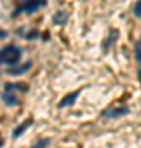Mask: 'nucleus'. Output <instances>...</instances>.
<instances>
[{"label": "nucleus", "instance_id": "5", "mask_svg": "<svg viewBox=\"0 0 141 148\" xmlns=\"http://www.w3.org/2000/svg\"><path fill=\"white\" fill-rule=\"evenodd\" d=\"M128 112V107H121V109H113V110H105L104 117H118Z\"/></svg>", "mask_w": 141, "mask_h": 148}, {"label": "nucleus", "instance_id": "4", "mask_svg": "<svg viewBox=\"0 0 141 148\" xmlns=\"http://www.w3.org/2000/svg\"><path fill=\"white\" fill-rule=\"evenodd\" d=\"M31 123H33L31 119H28V120L21 122L20 125H18V128H15V130L12 132V137H13V138H18V137L21 135V133H23V132L26 130V128H30V125H31Z\"/></svg>", "mask_w": 141, "mask_h": 148}, {"label": "nucleus", "instance_id": "10", "mask_svg": "<svg viewBox=\"0 0 141 148\" xmlns=\"http://www.w3.org/2000/svg\"><path fill=\"white\" fill-rule=\"evenodd\" d=\"M48 143H49V140H43V142H38L33 148H44V147L48 145Z\"/></svg>", "mask_w": 141, "mask_h": 148}, {"label": "nucleus", "instance_id": "12", "mask_svg": "<svg viewBox=\"0 0 141 148\" xmlns=\"http://www.w3.org/2000/svg\"><path fill=\"white\" fill-rule=\"evenodd\" d=\"M5 35H7L5 32H0V38H5Z\"/></svg>", "mask_w": 141, "mask_h": 148}, {"label": "nucleus", "instance_id": "11", "mask_svg": "<svg viewBox=\"0 0 141 148\" xmlns=\"http://www.w3.org/2000/svg\"><path fill=\"white\" fill-rule=\"evenodd\" d=\"M136 58H138V61L141 63V48L140 46L136 48Z\"/></svg>", "mask_w": 141, "mask_h": 148}, {"label": "nucleus", "instance_id": "1", "mask_svg": "<svg viewBox=\"0 0 141 148\" xmlns=\"http://www.w3.org/2000/svg\"><path fill=\"white\" fill-rule=\"evenodd\" d=\"M20 58H21V49L16 46H7L0 51V63L18 64Z\"/></svg>", "mask_w": 141, "mask_h": 148}, {"label": "nucleus", "instance_id": "7", "mask_svg": "<svg viewBox=\"0 0 141 148\" xmlns=\"http://www.w3.org/2000/svg\"><path fill=\"white\" fill-rule=\"evenodd\" d=\"M3 101H5L7 106H15L16 97H15V94H12V92H3Z\"/></svg>", "mask_w": 141, "mask_h": 148}, {"label": "nucleus", "instance_id": "9", "mask_svg": "<svg viewBox=\"0 0 141 148\" xmlns=\"http://www.w3.org/2000/svg\"><path fill=\"white\" fill-rule=\"evenodd\" d=\"M133 12H135L136 16H141V0H138L135 3V8H133Z\"/></svg>", "mask_w": 141, "mask_h": 148}, {"label": "nucleus", "instance_id": "2", "mask_svg": "<svg viewBox=\"0 0 141 148\" xmlns=\"http://www.w3.org/2000/svg\"><path fill=\"white\" fill-rule=\"evenodd\" d=\"M44 3V0H26V3L23 5V12H28V13H31L38 8V7H41Z\"/></svg>", "mask_w": 141, "mask_h": 148}, {"label": "nucleus", "instance_id": "8", "mask_svg": "<svg viewBox=\"0 0 141 148\" xmlns=\"http://www.w3.org/2000/svg\"><path fill=\"white\" fill-rule=\"evenodd\" d=\"M52 20H54V23H64V20H67V15L66 13H56L52 16Z\"/></svg>", "mask_w": 141, "mask_h": 148}, {"label": "nucleus", "instance_id": "6", "mask_svg": "<svg viewBox=\"0 0 141 148\" xmlns=\"http://www.w3.org/2000/svg\"><path fill=\"white\" fill-rule=\"evenodd\" d=\"M30 66H31V63H26V64H23V66H20V68H12V69H8V74H12V76L21 74V73H25V71H28Z\"/></svg>", "mask_w": 141, "mask_h": 148}, {"label": "nucleus", "instance_id": "3", "mask_svg": "<svg viewBox=\"0 0 141 148\" xmlns=\"http://www.w3.org/2000/svg\"><path fill=\"white\" fill-rule=\"evenodd\" d=\"M80 94V90H76V92H72V94H69V95H66L63 101L59 102V107L61 109H64V107H69V106H72L74 104V101L77 99V95Z\"/></svg>", "mask_w": 141, "mask_h": 148}]
</instances>
